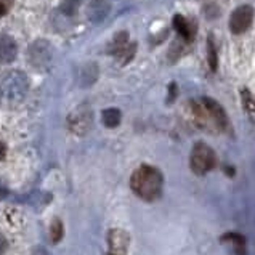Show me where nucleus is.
<instances>
[{
  "label": "nucleus",
  "instance_id": "obj_16",
  "mask_svg": "<svg viewBox=\"0 0 255 255\" xmlns=\"http://www.w3.org/2000/svg\"><path fill=\"white\" fill-rule=\"evenodd\" d=\"M50 239L53 244L60 243L63 239V223L60 220H53L52 227H50Z\"/></svg>",
  "mask_w": 255,
  "mask_h": 255
},
{
  "label": "nucleus",
  "instance_id": "obj_18",
  "mask_svg": "<svg viewBox=\"0 0 255 255\" xmlns=\"http://www.w3.org/2000/svg\"><path fill=\"white\" fill-rule=\"evenodd\" d=\"M79 3H81V0H64L61 5V11L66 14H74Z\"/></svg>",
  "mask_w": 255,
  "mask_h": 255
},
{
  "label": "nucleus",
  "instance_id": "obj_22",
  "mask_svg": "<svg viewBox=\"0 0 255 255\" xmlns=\"http://www.w3.org/2000/svg\"><path fill=\"white\" fill-rule=\"evenodd\" d=\"M5 154H6V148H5V144L0 141V161L5 157Z\"/></svg>",
  "mask_w": 255,
  "mask_h": 255
},
{
  "label": "nucleus",
  "instance_id": "obj_19",
  "mask_svg": "<svg viewBox=\"0 0 255 255\" xmlns=\"http://www.w3.org/2000/svg\"><path fill=\"white\" fill-rule=\"evenodd\" d=\"M10 5H11V0H0V18L8 13Z\"/></svg>",
  "mask_w": 255,
  "mask_h": 255
},
{
  "label": "nucleus",
  "instance_id": "obj_13",
  "mask_svg": "<svg viewBox=\"0 0 255 255\" xmlns=\"http://www.w3.org/2000/svg\"><path fill=\"white\" fill-rule=\"evenodd\" d=\"M93 77H98V68L95 64H85V68L81 71V84L82 87H90L97 79Z\"/></svg>",
  "mask_w": 255,
  "mask_h": 255
},
{
  "label": "nucleus",
  "instance_id": "obj_4",
  "mask_svg": "<svg viewBox=\"0 0 255 255\" xmlns=\"http://www.w3.org/2000/svg\"><path fill=\"white\" fill-rule=\"evenodd\" d=\"M217 165L215 151L206 143H196L189 156V167L196 175H206Z\"/></svg>",
  "mask_w": 255,
  "mask_h": 255
},
{
  "label": "nucleus",
  "instance_id": "obj_11",
  "mask_svg": "<svg viewBox=\"0 0 255 255\" xmlns=\"http://www.w3.org/2000/svg\"><path fill=\"white\" fill-rule=\"evenodd\" d=\"M173 27L175 31L180 34L181 39L185 40H193L194 39V34H196V27L191 21H188L185 16H181V14H177V16H173Z\"/></svg>",
  "mask_w": 255,
  "mask_h": 255
},
{
  "label": "nucleus",
  "instance_id": "obj_10",
  "mask_svg": "<svg viewBox=\"0 0 255 255\" xmlns=\"http://www.w3.org/2000/svg\"><path fill=\"white\" fill-rule=\"evenodd\" d=\"M109 10H111V3L109 0H93V2L89 5V10H87V14L92 23H101L106 16Z\"/></svg>",
  "mask_w": 255,
  "mask_h": 255
},
{
  "label": "nucleus",
  "instance_id": "obj_24",
  "mask_svg": "<svg viewBox=\"0 0 255 255\" xmlns=\"http://www.w3.org/2000/svg\"><path fill=\"white\" fill-rule=\"evenodd\" d=\"M108 255H116V254H108Z\"/></svg>",
  "mask_w": 255,
  "mask_h": 255
},
{
  "label": "nucleus",
  "instance_id": "obj_20",
  "mask_svg": "<svg viewBox=\"0 0 255 255\" xmlns=\"http://www.w3.org/2000/svg\"><path fill=\"white\" fill-rule=\"evenodd\" d=\"M6 247H8V241H6V238L3 235H0V255H3Z\"/></svg>",
  "mask_w": 255,
  "mask_h": 255
},
{
  "label": "nucleus",
  "instance_id": "obj_21",
  "mask_svg": "<svg viewBox=\"0 0 255 255\" xmlns=\"http://www.w3.org/2000/svg\"><path fill=\"white\" fill-rule=\"evenodd\" d=\"M6 196H8V189L3 185V181L0 180V199H5Z\"/></svg>",
  "mask_w": 255,
  "mask_h": 255
},
{
  "label": "nucleus",
  "instance_id": "obj_15",
  "mask_svg": "<svg viewBox=\"0 0 255 255\" xmlns=\"http://www.w3.org/2000/svg\"><path fill=\"white\" fill-rule=\"evenodd\" d=\"M241 97H243V105H244L246 113L249 114L252 119H255V100L252 97V93L247 89H244L241 90Z\"/></svg>",
  "mask_w": 255,
  "mask_h": 255
},
{
  "label": "nucleus",
  "instance_id": "obj_2",
  "mask_svg": "<svg viewBox=\"0 0 255 255\" xmlns=\"http://www.w3.org/2000/svg\"><path fill=\"white\" fill-rule=\"evenodd\" d=\"M193 113L196 121L204 128H215V130H227L228 128V116L225 109L214 101L212 98L204 97L199 101H191Z\"/></svg>",
  "mask_w": 255,
  "mask_h": 255
},
{
  "label": "nucleus",
  "instance_id": "obj_5",
  "mask_svg": "<svg viewBox=\"0 0 255 255\" xmlns=\"http://www.w3.org/2000/svg\"><path fill=\"white\" fill-rule=\"evenodd\" d=\"M254 21V8L251 5H241L231 13L230 18V31L233 34H243L251 27Z\"/></svg>",
  "mask_w": 255,
  "mask_h": 255
},
{
  "label": "nucleus",
  "instance_id": "obj_17",
  "mask_svg": "<svg viewBox=\"0 0 255 255\" xmlns=\"http://www.w3.org/2000/svg\"><path fill=\"white\" fill-rule=\"evenodd\" d=\"M207 60H209V66L212 71H217V66H218V56H217V52H215V45L212 39L207 40Z\"/></svg>",
  "mask_w": 255,
  "mask_h": 255
},
{
  "label": "nucleus",
  "instance_id": "obj_7",
  "mask_svg": "<svg viewBox=\"0 0 255 255\" xmlns=\"http://www.w3.org/2000/svg\"><path fill=\"white\" fill-rule=\"evenodd\" d=\"M109 247L116 255H126L128 247V235L124 230H111L108 235Z\"/></svg>",
  "mask_w": 255,
  "mask_h": 255
},
{
  "label": "nucleus",
  "instance_id": "obj_9",
  "mask_svg": "<svg viewBox=\"0 0 255 255\" xmlns=\"http://www.w3.org/2000/svg\"><path fill=\"white\" fill-rule=\"evenodd\" d=\"M220 243L228 246L235 255H246V238L235 231H228L220 238Z\"/></svg>",
  "mask_w": 255,
  "mask_h": 255
},
{
  "label": "nucleus",
  "instance_id": "obj_23",
  "mask_svg": "<svg viewBox=\"0 0 255 255\" xmlns=\"http://www.w3.org/2000/svg\"><path fill=\"white\" fill-rule=\"evenodd\" d=\"M0 97H2V89H0Z\"/></svg>",
  "mask_w": 255,
  "mask_h": 255
},
{
  "label": "nucleus",
  "instance_id": "obj_12",
  "mask_svg": "<svg viewBox=\"0 0 255 255\" xmlns=\"http://www.w3.org/2000/svg\"><path fill=\"white\" fill-rule=\"evenodd\" d=\"M101 119H103V124L109 128H114L118 127L121 124V119H122V114L119 109L116 108H108L103 111V116H101Z\"/></svg>",
  "mask_w": 255,
  "mask_h": 255
},
{
  "label": "nucleus",
  "instance_id": "obj_1",
  "mask_svg": "<svg viewBox=\"0 0 255 255\" xmlns=\"http://www.w3.org/2000/svg\"><path fill=\"white\" fill-rule=\"evenodd\" d=\"M162 173L151 165L138 167L130 178V186H132L133 193L144 201H156L162 193Z\"/></svg>",
  "mask_w": 255,
  "mask_h": 255
},
{
  "label": "nucleus",
  "instance_id": "obj_6",
  "mask_svg": "<svg viewBox=\"0 0 255 255\" xmlns=\"http://www.w3.org/2000/svg\"><path fill=\"white\" fill-rule=\"evenodd\" d=\"M27 58L32 66L43 68L52 60V47L47 40H35L27 50Z\"/></svg>",
  "mask_w": 255,
  "mask_h": 255
},
{
  "label": "nucleus",
  "instance_id": "obj_14",
  "mask_svg": "<svg viewBox=\"0 0 255 255\" xmlns=\"http://www.w3.org/2000/svg\"><path fill=\"white\" fill-rule=\"evenodd\" d=\"M127 42H128V35H127V32H119V34L114 37L113 43H111V52H113L114 55H119V53L122 52V50L128 45Z\"/></svg>",
  "mask_w": 255,
  "mask_h": 255
},
{
  "label": "nucleus",
  "instance_id": "obj_3",
  "mask_svg": "<svg viewBox=\"0 0 255 255\" xmlns=\"http://www.w3.org/2000/svg\"><path fill=\"white\" fill-rule=\"evenodd\" d=\"M0 89H2V95L5 98L11 101H19L26 97L29 90V79L23 71L13 69L2 77Z\"/></svg>",
  "mask_w": 255,
  "mask_h": 255
},
{
  "label": "nucleus",
  "instance_id": "obj_8",
  "mask_svg": "<svg viewBox=\"0 0 255 255\" xmlns=\"http://www.w3.org/2000/svg\"><path fill=\"white\" fill-rule=\"evenodd\" d=\"M18 53L16 42H14L10 35L0 34V64L11 63Z\"/></svg>",
  "mask_w": 255,
  "mask_h": 255
}]
</instances>
